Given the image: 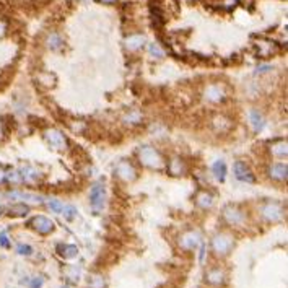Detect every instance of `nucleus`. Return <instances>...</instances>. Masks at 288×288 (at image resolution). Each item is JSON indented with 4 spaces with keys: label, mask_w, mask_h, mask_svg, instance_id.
Instances as JSON below:
<instances>
[{
    "label": "nucleus",
    "mask_w": 288,
    "mask_h": 288,
    "mask_svg": "<svg viewBox=\"0 0 288 288\" xmlns=\"http://www.w3.org/2000/svg\"><path fill=\"white\" fill-rule=\"evenodd\" d=\"M137 155H139V160H140L142 165L147 166V168L163 169L166 166V161H165V158H163V155L152 145H142L139 148V152H137Z\"/></svg>",
    "instance_id": "obj_1"
},
{
    "label": "nucleus",
    "mask_w": 288,
    "mask_h": 288,
    "mask_svg": "<svg viewBox=\"0 0 288 288\" xmlns=\"http://www.w3.org/2000/svg\"><path fill=\"white\" fill-rule=\"evenodd\" d=\"M259 213L267 223H277L285 217V207L277 200H265L259 207Z\"/></svg>",
    "instance_id": "obj_2"
},
{
    "label": "nucleus",
    "mask_w": 288,
    "mask_h": 288,
    "mask_svg": "<svg viewBox=\"0 0 288 288\" xmlns=\"http://www.w3.org/2000/svg\"><path fill=\"white\" fill-rule=\"evenodd\" d=\"M221 218H223V221L226 225L239 228V226L246 225L247 213L236 204H228V205L223 207V210H221Z\"/></svg>",
    "instance_id": "obj_3"
},
{
    "label": "nucleus",
    "mask_w": 288,
    "mask_h": 288,
    "mask_svg": "<svg viewBox=\"0 0 288 288\" xmlns=\"http://www.w3.org/2000/svg\"><path fill=\"white\" fill-rule=\"evenodd\" d=\"M210 246H212V251H213L215 256H217V257H225V256H228V254L231 252L233 246H234V239H233L231 234L221 231V233H217L212 238Z\"/></svg>",
    "instance_id": "obj_4"
},
{
    "label": "nucleus",
    "mask_w": 288,
    "mask_h": 288,
    "mask_svg": "<svg viewBox=\"0 0 288 288\" xmlns=\"http://www.w3.org/2000/svg\"><path fill=\"white\" fill-rule=\"evenodd\" d=\"M114 173L116 176L124 182H132L139 178V173H137V168L134 166V163L130 160H119L114 166Z\"/></svg>",
    "instance_id": "obj_5"
},
{
    "label": "nucleus",
    "mask_w": 288,
    "mask_h": 288,
    "mask_svg": "<svg viewBox=\"0 0 288 288\" xmlns=\"http://www.w3.org/2000/svg\"><path fill=\"white\" fill-rule=\"evenodd\" d=\"M104 204H106V189L101 182H96L90 189V205L96 213H100L104 208Z\"/></svg>",
    "instance_id": "obj_6"
},
{
    "label": "nucleus",
    "mask_w": 288,
    "mask_h": 288,
    "mask_svg": "<svg viewBox=\"0 0 288 288\" xmlns=\"http://www.w3.org/2000/svg\"><path fill=\"white\" fill-rule=\"evenodd\" d=\"M44 139L52 148L59 150V152H64V150H67V147H69L67 137H65L61 130H57V129H48V130H46Z\"/></svg>",
    "instance_id": "obj_7"
},
{
    "label": "nucleus",
    "mask_w": 288,
    "mask_h": 288,
    "mask_svg": "<svg viewBox=\"0 0 288 288\" xmlns=\"http://www.w3.org/2000/svg\"><path fill=\"white\" fill-rule=\"evenodd\" d=\"M28 226L33 228V230L39 234H49L54 231V228H56L54 221L48 217H44V215H36V217H33L28 221Z\"/></svg>",
    "instance_id": "obj_8"
},
{
    "label": "nucleus",
    "mask_w": 288,
    "mask_h": 288,
    "mask_svg": "<svg viewBox=\"0 0 288 288\" xmlns=\"http://www.w3.org/2000/svg\"><path fill=\"white\" fill-rule=\"evenodd\" d=\"M200 239H202V234L197 230H189L181 234L178 239V244L182 251H192L200 244Z\"/></svg>",
    "instance_id": "obj_9"
},
{
    "label": "nucleus",
    "mask_w": 288,
    "mask_h": 288,
    "mask_svg": "<svg viewBox=\"0 0 288 288\" xmlns=\"http://www.w3.org/2000/svg\"><path fill=\"white\" fill-rule=\"evenodd\" d=\"M233 174L234 178L241 182H247V184H254L257 179H256V174L252 173V169L249 168V165L244 161H236L233 166Z\"/></svg>",
    "instance_id": "obj_10"
},
{
    "label": "nucleus",
    "mask_w": 288,
    "mask_h": 288,
    "mask_svg": "<svg viewBox=\"0 0 288 288\" xmlns=\"http://www.w3.org/2000/svg\"><path fill=\"white\" fill-rule=\"evenodd\" d=\"M254 46H256V54L259 57H270L278 52L277 43L269 41V39H259L257 43H254Z\"/></svg>",
    "instance_id": "obj_11"
},
{
    "label": "nucleus",
    "mask_w": 288,
    "mask_h": 288,
    "mask_svg": "<svg viewBox=\"0 0 288 288\" xmlns=\"http://www.w3.org/2000/svg\"><path fill=\"white\" fill-rule=\"evenodd\" d=\"M267 176H269L272 181L286 182V178H288L286 163H273V165L269 166V169H267Z\"/></svg>",
    "instance_id": "obj_12"
},
{
    "label": "nucleus",
    "mask_w": 288,
    "mask_h": 288,
    "mask_svg": "<svg viewBox=\"0 0 288 288\" xmlns=\"http://www.w3.org/2000/svg\"><path fill=\"white\" fill-rule=\"evenodd\" d=\"M204 98L210 103H221L226 98V91L223 90L221 85L213 83V85H208V87L205 88Z\"/></svg>",
    "instance_id": "obj_13"
},
{
    "label": "nucleus",
    "mask_w": 288,
    "mask_h": 288,
    "mask_svg": "<svg viewBox=\"0 0 288 288\" xmlns=\"http://www.w3.org/2000/svg\"><path fill=\"white\" fill-rule=\"evenodd\" d=\"M18 171L22 174V181L26 182V184H36V182H39L43 178V173L39 171V169H36L35 166H30V165L22 166Z\"/></svg>",
    "instance_id": "obj_14"
},
{
    "label": "nucleus",
    "mask_w": 288,
    "mask_h": 288,
    "mask_svg": "<svg viewBox=\"0 0 288 288\" xmlns=\"http://www.w3.org/2000/svg\"><path fill=\"white\" fill-rule=\"evenodd\" d=\"M225 280H226V273L223 269H220V267H212V269H208L205 273V282L208 285L221 286L225 283Z\"/></svg>",
    "instance_id": "obj_15"
},
{
    "label": "nucleus",
    "mask_w": 288,
    "mask_h": 288,
    "mask_svg": "<svg viewBox=\"0 0 288 288\" xmlns=\"http://www.w3.org/2000/svg\"><path fill=\"white\" fill-rule=\"evenodd\" d=\"M194 202L202 210H208L213 205V194L210 191H205V189H200V191L195 192Z\"/></svg>",
    "instance_id": "obj_16"
},
{
    "label": "nucleus",
    "mask_w": 288,
    "mask_h": 288,
    "mask_svg": "<svg viewBox=\"0 0 288 288\" xmlns=\"http://www.w3.org/2000/svg\"><path fill=\"white\" fill-rule=\"evenodd\" d=\"M269 152H270L272 156H275V158H286V155H288L286 140L285 139L273 140L269 145Z\"/></svg>",
    "instance_id": "obj_17"
},
{
    "label": "nucleus",
    "mask_w": 288,
    "mask_h": 288,
    "mask_svg": "<svg viewBox=\"0 0 288 288\" xmlns=\"http://www.w3.org/2000/svg\"><path fill=\"white\" fill-rule=\"evenodd\" d=\"M249 124L254 132H260V130L265 127V119L257 109H251L249 111Z\"/></svg>",
    "instance_id": "obj_18"
},
{
    "label": "nucleus",
    "mask_w": 288,
    "mask_h": 288,
    "mask_svg": "<svg viewBox=\"0 0 288 288\" xmlns=\"http://www.w3.org/2000/svg\"><path fill=\"white\" fill-rule=\"evenodd\" d=\"M7 197L10 199H22L25 202H33V204H41L43 199L36 194H30V192H22V191H10L7 192Z\"/></svg>",
    "instance_id": "obj_19"
},
{
    "label": "nucleus",
    "mask_w": 288,
    "mask_h": 288,
    "mask_svg": "<svg viewBox=\"0 0 288 288\" xmlns=\"http://www.w3.org/2000/svg\"><path fill=\"white\" fill-rule=\"evenodd\" d=\"M165 168H168L169 174H173V176H181L182 173L186 171L184 163H182V160L178 158V156H173V158L168 161V165Z\"/></svg>",
    "instance_id": "obj_20"
},
{
    "label": "nucleus",
    "mask_w": 288,
    "mask_h": 288,
    "mask_svg": "<svg viewBox=\"0 0 288 288\" xmlns=\"http://www.w3.org/2000/svg\"><path fill=\"white\" fill-rule=\"evenodd\" d=\"M212 173L215 176V179H218L220 182H223L226 179V173H228L226 163L223 160H217V161L213 163V166H212Z\"/></svg>",
    "instance_id": "obj_21"
},
{
    "label": "nucleus",
    "mask_w": 288,
    "mask_h": 288,
    "mask_svg": "<svg viewBox=\"0 0 288 288\" xmlns=\"http://www.w3.org/2000/svg\"><path fill=\"white\" fill-rule=\"evenodd\" d=\"M143 44H145V38L140 35H132L126 39V48L129 51H139L140 48H143Z\"/></svg>",
    "instance_id": "obj_22"
},
{
    "label": "nucleus",
    "mask_w": 288,
    "mask_h": 288,
    "mask_svg": "<svg viewBox=\"0 0 288 288\" xmlns=\"http://www.w3.org/2000/svg\"><path fill=\"white\" fill-rule=\"evenodd\" d=\"M57 252L61 254L64 259H74V257H77L78 249H77V246H74V244H59L57 246Z\"/></svg>",
    "instance_id": "obj_23"
},
{
    "label": "nucleus",
    "mask_w": 288,
    "mask_h": 288,
    "mask_svg": "<svg viewBox=\"0 0 288 288\" xmlns=\"http://www.w3.org/2000/svg\"><path fill=\"white\" fill-rule=\"evenodd\" d=\"M28 212H30V207L23 204V202H20V204H13L9 208L10 217H25V215H28Z\"/></svg>",
    "instance_id": "obj_24"
},
{
    "label": "nucleus",
    "mask_w": 288,
    "mask_h": 288,
    "mask_svg": "<svg viewBox=\"0 0 288 288\" xmlns=\"http://www.w3.org/2000/svg\"><path fill=\"white\" fill-rule=\"evenodd\" d=\"M87 286L88 288H104L106 286V280H104L101 273H93V275H90Z\"/></svg>",
    "instance_id": "obj_25"
},
{
    "label": "nucleus",
    "mask_w": 288,
    "mask_h": 288,
    "mask_svg": "<svg viewBox=\"0 0 288 288\" xmlns=\"http://www.w3.org/2000/svg\"><path fill=\"white\" fill-rule=\"evenodd\" d=\"M22 174H20L18 169H7V184H12V186H18L22 184Z\"/></svg>",
    "instance_id": "obj_26"
},
{
    "label": "nucleus",
    "mask_w": 288,
    "mask_h": 288,
    "mask_svg": "<svg viewBox=\"0 0 288 288\" xmlns=\"http://www.w3.org/2000/svg\"><path fill=\"white\" fill-rule=\"evenodd\" d=\"M62 38L57 35V33H51V35L48 36V48L52 49V51H59V49H62Z\"/></svg>",
    "instance_id": "obj_27"
},
{
    "label": "nucleus",
    "mask_w": 288,
    "mask_h": 288,
    "mask_svg": "<svg viewBox=\"0 0 288 288\" xmlns=\"http://www.w3.org/2000/svg\"><path fill=\"white\" fill-rule=\"evenodd\" d=\"M124 122L126 124H139V122H142V114L139 113V111H130V113L126 114V117H124Z\"/></svg>",
    "instance_id": "obj_28"
},
{
    "label": "nucleus",
    "mask_w": 288,
    "mask_h": 288,
    "mask_svg": "<svg viewBox=\"0 0 288 288\" xmlns=\"http://www.w3.org/2000/svg\"><path fill=\"white\" fill-rule=\"evenodd\" d=\"M48 207H49L51 210L54 212V213H62V210H64L62 202H61V200H57V199H52V200H49V202H48Z\"/></svg>",
    "instance_id": "obj_29"
},
{
    "label": "nucleus",
    "mask_w": 288,
    "mask_h": 288,
    "mask_svg": "<svg viewBox=\"0 0 288 288\" xmlns=\"http://www.w3.org/2000/svg\"><path fill=\"white\" fill-rule=\"evenodd\" d=\"M62 215L67 220H74L77 217V208L72 207V205H64V210H62Z\"/></svg>",
    "instance_id": "obj_30"
},
{
    "label": "nucleus",
    "mask_w": 288,
    "mask_h": 288,
    "mask_svg": "<svg viewBox=\"0 0 288 288\" xmlns=\"http://www.w3.org/2000/svg\"><path fill=\"white\" fill-rule=\"evenodd\" d=\"M17 252L20 254V256H31L33 247L30 244H18L17 246Z\"/></svg>",
    "instance_id": "obj_31"
},
{
    "label": "nucleus",
    "mask_w": 288,
    "mask_h": 288,
    "mask_svg": "<svg viewBox=\"0 0 288 288\" xmlns=\"http://www.w3.org/2000/svg\"><path fill=\"white\" fill-rule=\"evenodd\" d=\"M148 51H150V54H152L153 57H156V59H161L163 57V51L155 43H152V44L148 46Z\"/></svg>",
    "instance_id": "obj_32"
},
{
    "label": "nucleus",
    "mask_w": 288,
    "mask_h": 288,
    "mask_svg": "<svg viewBox=\"0 0 288 288\" xmlns=\"http://www.w3.org/2000/svg\"><path fill=\"white\" fill-rule=\"evenodd\" d=\"M10 244H12V241H10L9 233L2 231V233H0V246H2V247H10Z\"/></svg>",
    "instance_id": "obj_33"
},
{
    "label": "nucleus",
    "mask_w": 288,
    "mask_h": 288,
    "mask_svg": "<svg viewBox=\"0 0 288 288\" xmlns=\"http://www.w3.org/2000/svg\"><path fill=\"white\" fill-rule=\"evenodd\" d=\"M43 283H44V278L43 277H35L30 282V286L31 288H41L43 286Z\"/></svg>",
    "instance_id": "obj_34"
},
{
    "label": "nucleus",
    "mask_w": 288,
    "mask_h": 288,
    "mask_svg": "<svg viewBox=\"0 0 288 288\" xmlns=\"http://www.w3.org/2000/svg\"><path fill=\"white\" fill-rule=\"evenodd\" d=\"M7 182V168L0 165V186Z\"/></svg>",
    "instance_id": "obj_35"
},
{
    "label": "nucleus",
    "mask_w": 288,
    "mask_h": 288,
    "mask_svg": "<svg viewBox=\"0 0 288 288\" xmlns=\"http://www.w3.org/2000/svg\"><path fill=\"white\" fill-rule=\"evenodd\" d=\"M205 251H207V247H205V244H202V246H200V257H199V260H200V262H204V257H205Z\"/></svg>",
    "instance_id": "obj_36"
},
{
    "label": "nucleus",
    "mask_w": 288,
    "mask_h": 288,
    "mask_svg": "<svg viewBox=\"0 0 288 288\" xmlns=\"http://www.w3.org/2000/svg\"><path fill=\"white\" fill-rule=\"evenodd\" d=\"M269 69H270L269 65H262V67H259V69H257V72H267Z\"/></svg>",
    "instance_id": "obj_37"
},
{
    "label": "nucleus",
    "mask_w": 288,
    "mask_h": 288,
    "mask_svg": "<svg viewBox=\"0 0 288 288\" xmlns=\"http://www.w3.org/2000/svg\"><path fill=\"white\" fill-rule=\"evenodd\" d=\"M101 2H103V4H114L116 0H101Z\"/></svg>",
    "instance_id": "obj_38"
},
{
    "label": "nucleus",
    "mask_w": 288,
    "mask_h": 288,
    "mask_svg": "<svg viewBox=\"0 0 288 288\" xmlns=\"http://www.w3.org/2000/svg\"><path fill=\"white\" fill-rule=\"evenodd\" d=\"M4 215V207H0V217Z\"/></svg>",
    "instance_id": "obj_39"
},
{
    "label": "nucleus",
    "mask_w": 288,
    "mask_h": 288,
    "mask_svg": "<svg viewBox=\"0 0 288 288\" xmlns=\"http://www.w3.org/2000/svg\"><path fill=\"white\" fill-rule=\"evenodd\" d=\"M62 288H72V286H69V285H64Z\"/></svg>",
    "instance_id": "obj_40"
}]
</instances>
